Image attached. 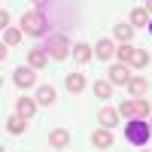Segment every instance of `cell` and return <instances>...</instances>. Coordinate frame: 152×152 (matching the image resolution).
<instances>
[{
    "mask_svg": "<svg viewBox=\"0 0 152 152\" xmlns=\"http://www.w3.org/2000/svg\"><path fill=\"white\" fill-rule=\"evenodd\" d=\"M21 34L24 37H49V21L40 9H31V12H24L21 15Z\"/></svg>",
    "mask_w": 152,
    "mask_h": 152,
    "instance_id": "6da1fadb",
    "label": "cell"
},
{
    "mask_svg": "<svg viewBox=\"0 0 152 152\" xmlns=\"http://www.w3.org/2000/svg\"><path fill=\"white\" fill-rule=\"evenodd\" d=\"M125 140H128L131 146H146L152 140V128H149V122L146 119H131L128 125H125Z\"/></svg>",
    "mask_w": 152,
    "mask_h": 152,
    "instance_id": "7a4b0ae2",
    "label": "cell"
},
{
    "mask_svg": "<svg viewBox=\"0 0 152 152\" xmlns=\"http://www.w3.org/2000/svg\"><path fill=\"white\" fill-rule=\"evenodd\" d=\"M119 116L122 119H146L149 122V116H152V104L146 97H134V100H122L119 104Z\"/></svg>",
    "mask_w": 152,
    "mask_h": 152,
    "instance_id": "3957f363",
    "label": "cell"
},
{
    "mask_svg": "<svg viewBox=\"0 0 152 152\" xmlns=\"http://www.w3.org/2000/svg\"><path fill=\"white\" fill-rule=\"evenodd\" d=\"M43 49L49 52V58H55V61H64V58L73 55V49H70V43H67V37H64V34H49Z\"/></svg>",
    "mask_w": 152,
    "mask_h": 152,
    "instance_id": "277c9868",
    "label": "cell"
},
{
    "mask_svg": "<svg viewBox=\"0 0 152 152\" xmlns=\"http://www.w3.org/2000/svg\"><path fill=\"white\" fill-rule=\"evenodd\" d=\"M12 82H15L18 88H31V85H37V70L34 67H15L12 70Z\"/></svg>",
    "mask_w": 152,
    "mask_h": 152,
    "instance_id": "5b68a950",
    "label": "cell"
},
{
    "mask_svg": "<svg viewBox=\"0 0 152 152\" xmlns=\"http://www.w3.org/2000/svg\"><path fill=\"white\" fill-rule=\"evenodd\" d=\"M107 79H110L113 85H128V82H131V70H128V64H119V61H116V64L110 67Z\"/></svg>",
    "mask_w": 152,
    "mask_h": 152,
    "instance_id": "8992f818",
    "label": "cell"
},
{
    "mask_svg": "<svg viewBox=\"0 0 152 152\" xmlns=\"http://www.w3.org/2000/svg\"><path fill=\"white\" fill-rule=\"evenodd\" d=\"M37 107H40V104H37L34 97H24V94H21V97L15 100V116H21V119L31 122V119L37 116Z\"/></svg>",
    "mask_w": 152,
    "mask_h": 152,
    "instance_id": "52a82bcc",
    "label": "cell"
},
{
    "mask_svg": "<svg viewBox=\"0 0 152 152\" xmlns=\"http://www.w3.org/2000/svg\"><path fill=\"white\" fill-rule=\"evenodd\" d=\"M85 85H88V79H85L79 70H73V73L64 76V88H67L70 94H82V91H85Z\"/></svg>",
    "mask_w": 152,
    "mask_h": 152,
    "instance_id": "ba28073f",
    "label": "cell"
},
{
    "mask_svg": "<svg viewBox=\"0 0 152 152\" xmlns=\"http://www.w3.org/2000/svg\"><path fill=\"white\" fill-rule=\"evenodd\" d=\"M113 40H119L122 46H131V40H134L131 21H116V24H113Z\"/></svg>",
    "mask_w": 152,
    "mask_h": 152,
    "instance_id": "9c48e42d",
    "label": "cell"
},
{
    "mask_svg": "<svg viewBox=\"0 0 152 152\" xmlns=\"http://www.w3.org/2000/svg\"><path fill=\"white\" fill-rule=\"evenodd\" d=\"M46 140H49L52 149H67V146H70V131H67V128H52Z\"/></svg>",
    "mask_w": 152,
    "mask_h": 152,
    "instance_id": "30bf717a",
    "label": "cell"
},
{
    "mask_svg": "<svg viewBox=\"0 0 152 152\" xmlns=\"http://www.w3.org/2000/svg\"><path fill=\"white\" fill-rule=\"evenodd\" d=\"M34 100H37L40 107H55V104H58V94H55V88H52V85H37Z\"/></svg>",
    "mask_w": 152,
    "mask_h": 152,
    "instance_id": "8fae6325",
    "label": "cell"
},
{
    "mask_svg": "<svg viewBox=\"0 0 152 152\" xmlns=\"http://www.w3.org/2000/svg\"><path fill=\"white\" fill-rule=\"evenodd\" d=\"M94 58H100V61H110V58H116V43L113 40H100L94 43Z\"/></svg>",
    "mask_w": 152,
    "mask_h": 152,
    "instance_id": "7c38bea8",
    "label": "cell"
},
{
    "mask_svg": "<svg viewBox=\"0 0 152 152\" xmlns=\"http://www.w3.org/2000/svg\"><path fill=\"white\" fill-rule=\"evenodd\" d=\"M46 64H49V52H46L43 46H37V49H31V52H28V67H34V70H43Z\"/></svg>",
    "mask_w": 152,
    "mask_h": 152,
    "instance_id": "4fadbf2b",
    "label": "cell"
},
{
    "mask_svg": "<svg viewBox=\"0 0 152 152\" xmlns=\"http://www.w3.org/2000/svg\"><path fill=\"white\" fill-rule=\"evenodd\" d=\"M113 140H116V137H113L110 128H97V131L91 134V146H94V149H110Z\"/></svg>",
    "mask_w": 152,
    "mask_h": 152,
    "instance_id": "5bb4252c",
    "label": "cell"
},
{
    "mask_svg": "<svg viewBox=\"0 0 152 152\" xmlns=\"http://www.w3.org/2000/svg\"><path fill=\"white\" fill-rule=\"evenodd\" d=\"M119 110H113V107H100V113H97V122H100V128H116L119 125Z\"/></svg>",
    "mask_w": 152,
    "mask_h": 152,
    "instance_id": "9a60e30c",
    "label": "cell"
},
{
    "mask_svg": "<svg viewBox=\"0 0 152 152\" xmlns=\"http://www.w3.org/2000/svg\"><path fill=\"white\" fill-rule=\"evenodd\" d=\"M70 58H76L79 64H88V61L94 58V49L88 46V43H76V46H73V55H70Z\"/></svg>",
    "mask_w": 152,
    "mask_h": 152,
    "instance_id": "2e32d148",
    "label": "cell"
},
{
    "mask_svg": "<svg viewBox=\"0 0 152 152\" xmlns=\"http://www.w3.org/2000/svg\"><path fill=\"white\" fill-rule=\"evenodd\" d=\"M128 91H131L134 97H143V94L149 91V79H146V76H131V82H128Z\"/></svg>",
    "mask_w": 152,
    "mask_h": 152,
    "instance_id": "e0dca14e",
    "label": "cell"
},
{
    "mask_svg": "<svg viewBox=\"0 0 152 152\" xmlns=\"http://www.w3.org/2000/svg\"><path fill=\"white\" fill-rule=\"evenodd\" d=\"M91 88H94V94H97L100 100H110V97H113V88H116V85H113L110 79H94V85H91Z\"/></svg>",
    "mask_w": 152,
    "mask_h": 152,
    "instance_id": "ac0fdd59",
    "label": "cell"
},
{
    "mask_svg": "<svg viewBox=\"0 0 152 152\" xmlns=\"http://www.w3.org/2000/svg\"><path fill=\"white\" fill-rule=\"evenodd\" d=\"M131 28H149V12L143 6H134L131 9Z\"/></svg>",
    "mask_w": 152,
    "mask_h": 152,
    "instance_id": "d6986e66",
    "label": "cell"
},
{
    "mask_svg": "<svg viewBox=\"0 0 152 152\" xmlns=\"http://www.w3.org/2000/svg\"><path fill=\"white\" fill-rule=\"evenodd\" d=\"M24 125H28V119H21V116H9V119H6V131H9L12 137H18V134H24Z\"/></svg>",
    "mask_w": 152,
    "mask_h": 152,
    "instance_id": "ffe728a7",
    "label": "cell"
},
{
    "mask_svg": "<svg viewBox=\"0 0 152 152\" xmlns=\"http://www.w3.org/2000/svg\"><path fill=\"white\" fill-rule=\"evenodd\" d=\"M149 61H152V55L146 52V49H134V58H131V67H149Z\"/></svg>",
    "mask_w": 152,
    "mask_h": 152,
    "instance_id": "44dd1931",
    "label": "cell"
},
{
    "mask_svg": "<svg viewBox=\"0 0 152 152\" xmlns=\"http://www.w3.org/2000/svg\"><path fill=\"white\" fill-rule=\"evenodd\" d=\"M21 37H24L21 28H6V31H3V43H6V46H18Z\"/></svg>",
    "mask_w": 152,
    "mask_h": 152,
    "instance_id": "7402d4cb",
    "label": "cell"
},
{
    "mask_svg": "<svg viewBox=\"0 0 152 152\" xmlns=\"http://www.w3.org/2000/svg\"><path fill=\"white\" fill-rule=\"evenodd\" d=\"M116 58H119V64H128V67H131V58H134V46H119V49H116Z\"/></svg>",
    "mask_w": 152,
    "mask_h": 152,
    "instance_id": "603a6c76",
    "label": "cell"
},
{
    "mask_svg": "<svg viewBox=\"0 0 152 152\" xmlns=\"http://www.w3.org/2000/svg\"><path fill=\"white\" fill-rule=\"evenodd\" d=\"M0 28H3V31L9 28V12H6V9H3V12H0Z\"/></svg>",
    "mask_w": 152,
    "mask_h": 152,
    "instance_id": "cb8c5ba5",
    "label": "cell"
},
{
    "mask_svg": "<svg viewBox=\"0 0 152 152\" xmlns=\"http://www.w3.org/2000/svg\"><path fill=\"white\" fill-rule=\"evenodd\" d=\"M143 9L149 12V18H152V0H146V3H143Z\"/></svg>",
    "mask_w": 152,
    "mask_h": 152,
    "instance_id": "d4e9b609",
    "label": "cell"
},
{
    "mask_svg": "<svg viewBox=\"0 0 152 152\" xmlns=\"http://www.w3.org/2000/svg\"><path fill=\"white\" fill-rule=\"evenodd\" d=\"M149 34H152V18H149Z\"/></svg>",
    "mask_w": 152,
    "mask_h": 152,
    "instance_id": "484cf974",
    "label": "cell"
},
{
    "mask_svg": "<svg viewBox=\"0 0 152 152\" xmlns=\"http://www.w3.org/2000/svg\"><path fill=\"white\" fill-rule=\"evenodd\" d=\"M143 152H152V149H143Z\"/></svg>",
    "mask_w": 152,
    "mask_h": 152,
    "instance_id": "4316f807",
    "label": "cell"
},
{
    "mask_svg": "<svg viewBox=\"0 0 152 152\" xmlns=\"http://www.w3.org/2000/svg\"><path fill=\"white\" fill-rule=\"evenodd\" d=\"M149 128H152V122H149Z\"/></svg>",
    "mask_w": 152,
    "mask_h": 152,
    "instance_id": "83f0119b",
    "label": "cell"
}]
</instances>
